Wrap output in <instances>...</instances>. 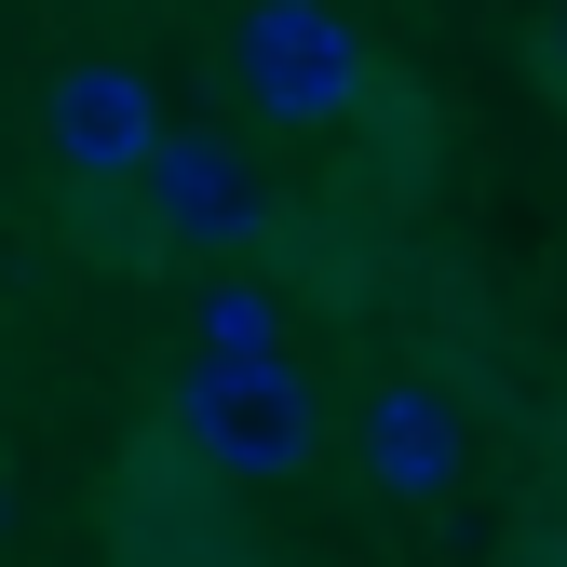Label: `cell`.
I'll return each mask as SVG.
<instances>
[{"instance_id":"8992f818","label":"cell","mask_w":567,"mask_h":567,"mask_svg":"<svg viewBox=\"0 0 567 567\" xmlns=\"http://www.w3.org/2000/svg\"><path fill=\"white\" fill-rule=\"evenodd\" d=\"M189 351H217V365H270V351H284L270 284H244V270H203V284H189Z\"/></svg>"},{"instance_id":"6da1fadb","label":"cell","mask_w":567,"mask_h":567,"mask_svg":"<svg viewBox=\"0 0 567 567\" xmlns=\"http://www.w3.org/2000/svg\"><path fill=\"white\" fill-rule=\"evenodd\" d=\"M163 446L230 486V501H270V486H311L324 460V405L298 379V351H270V365H217V351H189L176 365V405H163Z\"/></svg>"},{"instance_id":"5b68a950","label":"cell","mask_w":567,"mask_h":567,"mask_svg":"<svg viewBox=\"0 0 567 567\" xmlns=\"http://www.w3.org/2000/svg\"><path fill=\"white\" fill-rule=\"evenodd\" d=\"M460 473H473L460 405H446L433 379H379V392H365V486H379V501H405V514H446Z\"/></svg>"},{"instance_id":"52a82bcc","label":"cell","mask_w":567,"mask_h":567,"mask_svg":"<svg viewBox=\"0 0 567 567\" xmlns=\"http://www.w3.org/2000/svg\"><path fill=\"white\" fill-rule=\"evenodd\" d=\"M527 68H540V95L567 109V0H540V28H527Z\"/></svg>"},{"instance_id":"277c9868","label":"cell","mask_w":567,"mask_h":567,"mask_svg":"<svg viewBox=\"0 0 567 567\" xmlns=\"http://www.w3.org/2000/svg\"><path fill=\"white\" fill-rule=\"evenodd\" d=\"M41 150L68 189H135L163 150V95H150V68L135 54H68L54 68V95H41Z\"/></svg>"},{"instance_id":"7a4b0ae2","label":"cell","mask_w":567,"mask_h":567,"mask_svg":"<svg viewBox=\"0 0 567 567\" xmlns=\"http://www.w3.org/2000/svg\"><path fill=\"white\" fill-rule=\"evenodd\" d=\"M230 95L257 122H351L379 95V68H365V28L338 14V0H244L230 14Z\"/></svg>"},{"instance_id":"ba28073f","label":"cell","mask_w":567,"mask_h":567,"mask_svg":"<svg viewBox=\"0 0 567 567\" xmlns=\"http://www.w3.org/2000/svg\"><path fill=\"white\" fill-rule=\"evenodd\" d=\"M501 567H567V527H527V540H514Z\"/></svg>"},{"instance_id":"3957f363","label":"cell","mask_w":567,"mask_h":567,"mask_svg":"<svg viewBox=\"0 0 567 567\" xmlns=\"http://www.w3.org/2000/svg\"><path fill=\"white\" fill-rule=\"evenodd\" d=\"M135 203H150V230L189 244V257L270 244V176L230 150V122H163V150H150V176H135Z\"/></svg>"}]
</instances>
